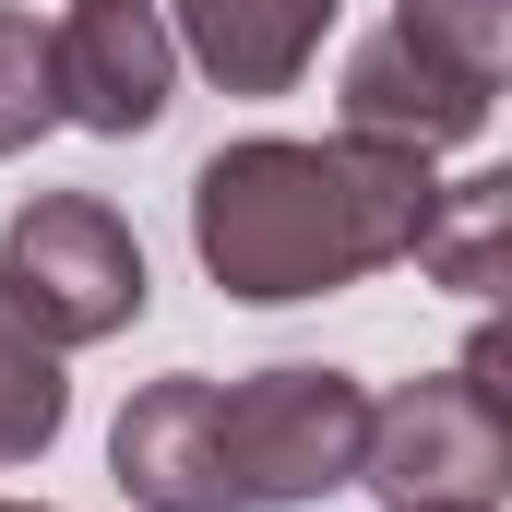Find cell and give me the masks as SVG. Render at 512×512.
Segmentation results:
<instances>
[{
    "mask_svg": "<svg viewBox=\"0 0 512 512\" xmlns=\"http://www.w3.org/2000/svg\"><path fill=\"white\" fill-rule=\"evenodd\" d=\"M429 203H441V179L405 143H358V131L286 143V131H251V143L203 155L191 251H203V274L227 298L286 310V298H334V286L405 262L417 227H429Z\"/></svg>",
    "mask_w": 512,
    "mask_h": 512,
    "instance_id": "1",
    "label": "cell"
},
{
    "mask_svg": "<svg viewBox=\"0 0 512 512\" xmlns=\"http://www.w3.org/2000/svg\"><path fill=\"white\" fill-rule=\"evenodd\" d=\"M370 453V382L286 358L251 382H215V465H227V512H310L358 489Z\"/></svg>",
    "mask_w": 512,
    "mask_h": 512,
    "instance_id": "2",
    "label": "cell"
},
{
    "mask_svg": "<svg viewBox=\"0 0 512 512\" xmlns=\"http://www.w3.org/2000/svg\"><path fill=\"white\" fill-rule=\"evenodd\" d=\"M0 298L72 358V346H108L143 322L155 274H143V239L120 227V203L96 191H36L12 227H0Z\"/></svg>",
    "mask_w": 512,
    "mask_h": 512,
    "instance_id": "3",
    "label": "cell"
},
{
    "mask_svg": "<svg viewBox=\"0 0 512 512\" xmlns=\"http://www.w3.org/2000/svg\"><path fill=\"white\" fill-rule=\"evenodd\" d=\"M358 489L382 512H501V489H512V405L489 382H465V370L370 393Z\"/></svg>",
    "mask_w": 512,
    "mask_h": 512,
    "instance_id": "4",
    "label": "cell"
},
{
    "mask_svg": "<svg viewBox=\"0 0 512 512\" xmlns=\"http://www.w3.org/2000/svg\"><path fill=\"white\" fill-rule=\"evenodd\" d=\"M48 84H60V120H84L96 143H143L179 96V36L155 0H72L48 24Z\"/></svg>",
    "mask_w": 512,
    "mask_h": 512,
    "instance_id": "5",
    "label": "cell"
},
{
    "mask_svg": "<svg viewBox=\"0 0 512 512\" xmlns=\"http://www.w3.org/2000/svg\"><path fill=\"white\" fill-rule=\"evenodd\" d=\"M334 108L358 143H405V155H453V143H477L489 108H501V84H465L453 60H429L417 36H358L346 48V84H334Z\"/></svg>",
    "mask_w": 512,
    "mask_h": 512,
    "instance_id": "6",
    "label": "cell"
},
{
    "mask_svg": "<svg viewBox=\"0 0 512 512\" xmlns=\"http://www.w3.org/2000/svg\"><path fill=\"white\" fill-rule=\"evenodd\" d=\"M108 477L143 512H227V465H215V382L203 370H167L120 405L108 429Z\"/></svg>",
    "mask_w": 512,
    "mask_h": 512,
    "instance_id": "7",
    "label": "cell"
},
{
    "mask_svg": "<svg viewBox=\"0 0 512 512\" xmlns=\"http://www.w3.org/2000/svg\"><path fill=\"white\" fill-rule=\"evenodd\" d=\"M155 12H167L179 60H191L203 84H227V96H286V84L322 60V36H334L346 0H155Z\"/></svg>",
    "mask_w": 512,
    "mask_h": 512,
    "instance_id": "8",
    "label": "cell"
},
{
    "mask_svg": "<svg viewBox=\"0 0 512 512\" xmlns=\"http://www.w3.org/2000/svg\"><path fill=\"white\" fill-rule=\"evenodd\" d=\"M501 227H512V179H441V203H429V227H417V274L429 286H465V298H489L501 286Z\"/></svg>",
    "mask_w": 512,
    "mask_h": 512,
    "instance_id": "9",
    "label": "cell"
},
{
    "mask_svg": "<svg viewBox=\"0 0 512 512\" xmlns=\"http://www.w3.org/2000/svg\"><path fill=\"white\" fill-rule=\"evenodd\" d=\"M72 417V382H60V346L0 298V465H36Z\"/></svg>",
    "mask_w": 512,
    "mask_h": 512,
    "instance_id": "10",
    "label": "cell"
},
{
    "mask_svg": "<svg viewBox=\"0 0 512 512\" xmlns=\"http://www.w3.org/2000/svg\"><path fill=\"white\" fill-rule=\"evenodd\" d=\"M393 36H417L465 84H501L512 72V0H393Z\"/></svg>",
    "mask_w": 512,
    "mask_h": 512,
    "instance_id": "11",
    "label": "cell"
},
{
    "mask_svg": "<svg viewBox=\"0 0 512 512\" xmlns=\"http://www.w3.org/2000/svg\"><path fill=\"white\" fill-rule=\"evenodd\" d=\"M36 131H60V84H48V24L0 0V155H24Z\"/></svg>",
    "mask_w": 512,
    "mask_h": 512,
    "instance_id": "12",
    "label": "cell"
},
{
    "mask_svg": "<svg viewBox=\"0 0 512 512\" xmlns=\"http://www.w3.org/2000/svg\"><path fill=\"white\" fill-rule=\"evenodd\" d=\"M0 512H48V501H0Z\"/></svg>",
    "mask_w": 512,
    "mask_h": 512,
    "instance_id": "13",
    "label": "cell"
}]
</instances>
